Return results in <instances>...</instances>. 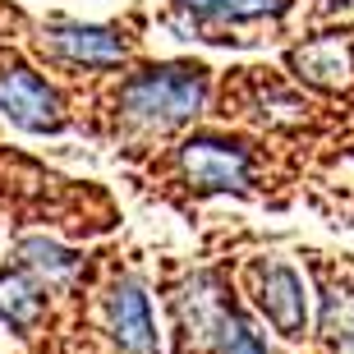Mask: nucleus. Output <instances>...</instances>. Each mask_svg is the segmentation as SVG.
Listing matches in <instances>:
<instances>
[{
    "label": "nucleus",
    "mask_w": 354,
    "mask_h": 354,
    "mask_svg": "<svg viewBox=\"0 0 354 354\" xmlns=\"http://www.w3.org/2000/svg\"><path fill=\"white\" fill-rule=\"evenodd\" d=\"M207 97V74L189 65H161L138 74L133 83H124V111L143 124H157V129H171L180 120H189Z\"/></svg>",
    "instance_id": "nucleus-1"
},
{
    "label": "nucleus",
    "mask_w": 354,
    "mask_h": 354,
    "mask_svg": "<svg viewBox=\"0 0 354 354\" xmlns=\"http://www.w3.org/2000/svg\"><path fill=\"white\" fill-rule=\"evenodd\" d=\"M0 115H10L14 124H24V129H32V133H55L65 124L60 97H55L37 74H28V69L0 74Z\"/></svg>",
    "instance_id": "nucleus-2"
},
{
    "label": "nucleus",
    "mask_w": 354,
    "mask_h": 354,
    "mask_svg": "<svg viewBox=\"0 0 354 354\" xmlns=\"http://www.w3.org/2000/svg\"><path fill=\"white\" fill-rule=\"evenodd\" d=\"M184 171L198 189H244L249 184V157H244V147L216 143V138H194L184 147Z\"/></svg>",
    "instance_id": "nucleus-3"
},
{
    "label": "nucleus",
    "mask_w": 354,
    "mask_h": 354,
    "mask_svg": "<svg viewBox=\"0 0 354 354\" xmlns=\"http://www.w3.org/2000/svg\"><path fill=\"white\" fill-rule=\"evenodd\" d=\"M258 308L272 317L281 336H299L304 331V286L299 276L281 263L258 267Z\"/></svg>",
    "instance_id": "nucleus-4"
},
{
    "label": "nucleus",
    "mask_w": 354,
    "mask_h": 354,
    "mask_svg": "<svg viewBox=\"0 0 354 354\" xmlns=\"http://www.w3.org/2000/svg\"><path fill=\"white\" fill-rule=\"evenodd\" d=\"M51 46L74 65H120V55H124L115 28L97 24H51Z\"/></svg>",
    "instance_id": "nucleus-5"
},
{
    "label": "nucleus",
    "mask_w": 354,
    "mask_h": 354,
    "mask_svg": "<svg viewBox=\"0 0 354 354\" xmlns=\"http://www.w3.org/2000/svg\"><path fill=\"white\" fill-rule=\"evenodd\" d=\"M111 331L124 354H152L157 345V331H152V313H147V299L133 281H120L111 290Z\"/></svg>",
    "instance_id": "nucleus-6"
},
{
    "label": "nucleus",
    "mask_w": 354,
    "mask_h": 354,
    "mask_svg": "<svg viewBox=\"0 0 354 354\" xmlns=\"http://www.w3.org/2000/svg\"><path fill=\"white\" fill-rule=\"evenodd\" d=\"M41 317V290L28 281V272H0V322L14 331H28Z\"/></svg>",
    "instance_id": "nucleus-7"
},
{
    "label": "nucleus",
    "mask_w": 354,
    "mask_h": 354,
    "mask_svg": "<svg viewBox=\"0 0 354 354\" xmlns=\"http://www.w3.org/2000/svg\"><path fill=\"white\" fill-rule=\"evenodd\" d=\"M19 258H24L28 272L46 276V286L74 276V267H79V258L69 249H60V244H51V239H24V244H19Z\"/></svg>",
    "instance_id": "nucleus-8"
},
{
    "label": "nucleus",
    "mask_w": 354,
    "mask_h": 354,
    "mask_svg": "<svg viewBox=\"0 0 354 354\" xmlns=\"http://www.w3.org/2000/svg\"><path fill=\"white\" fill-rule=\"evenodd\" d=\"M322 331L331 341L354 345V286H336L322 295Z\"/></svg>",
    "instance_id": "nucleus-9"
},
{
    "label": "nucleus",
    "mask_w": 354,
    "mask_h": 354,
    "mask_svg": "<svg viewBox=\"0 0 354 354\" xmlns=\"http://www.w3.org/2000/svg\"><path fill=\"white\" fill-rule=\"evenodd\" d=\"M216 354H272L258 336L249 331V322L230 308L216 313Z\"/></svg>",
    "instance_id": "nucleus-10"
},
{
    "label": "nucleus",
    "mask_w": 354,
    "mask_h": 354,
    "mask_svg": "<svg viewBox=\"0 0 354 354\" xmlns=\"http://www.w3.org/2000/svg\"><path fill=\"white\" fill-rule=\"evenodd\" d=\"M184 10H194V14H216L225 5V0H180Z\"/></svg>",
    "instance_id": "nucleus-11"
}]
</instances>
